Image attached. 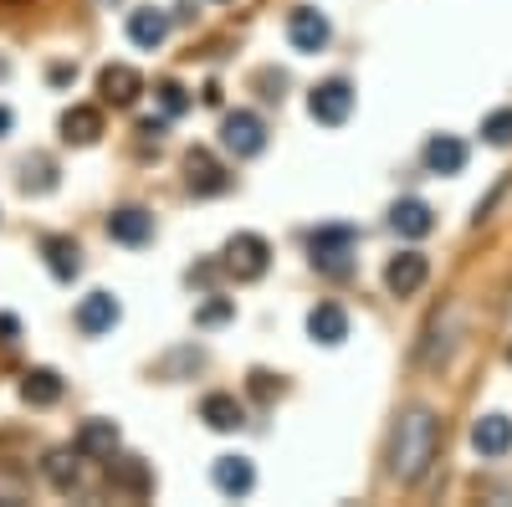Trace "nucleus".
<instances>
[{
  "label": "nucleus",
  "instance_id": "nucleus-1",
  "mask_svg": "<svg viewBox=\"0 0 512 507\" xmlns=\"http://www.w3.org/2000/svg\"><path fill=\"white\" fill-rule=\"evenodd\" d=\"M436 446H441V420L431 410H405L395 426V446H390V472L400 482H420L425 467L436 461Z\"/></svg>",
  "mask_w": 512,
  "mask_h": 507
},
{
  "label": "nucleus",
  "instance_id": "nucleus-2",
  "mask_svg": "<svg viewBox=\"0 0 512 507\" xmlns=\"http://www.w3.org/2000/svg\"><path fill=\"white\" fill-rule=\"evenodd\" d=\"M308 251H313V267L328 272V277H344L354 267V231L349 226H323L308 236Z\"/></svg>",
  "mask_w": 512,
  "mask_h": 507
},
{
  "label": "nucleus",
  "instance_id": "nucleus-3",
  "mask_svg": "<svg viewBox=\"0 0 512 507\" xmlns=\"http://www.w3.org/2000/svg\"><path fill=\"white\" fill-rule=\"evenodd\" d=\"M267 262H272V246H267L262 236L236 231V236L226 241V272H231L236 282H256V277L267 272Z\"/></svg>",
  "mask_w": 512,
  "mask_h": 507
},
{
  "label": "nucleus",
  "instance_id": "nucleus-4",
  "mask_svg": "<svg viewBox=\"0 0 512 507\" xmlns=\"http://www.w3.org/2000/svg\"><path fill=\"white\" fill-rule=\"evenodd\" d=\"M221 144H226V154H236V159L262 154V149H267V123L256 118V113H246V108H236V113H226V123H221Z\"/></svg>",
  "mask_w": 512,
  "mask_h": 507
},
{
  "label": "nucleus",
  "instance_id": "nucleus-5",
  "mask_svg": "<svg viewBox=\"0 0 512 507\" xmlns=\"http://www.w3.org/2000/svg\"><path fill=\"white\" fill-rule=\"evenodd\" d=\"M308 113H313L318 123H328V129H338V123H349V113H354V88H349L344 77L318 82L313 98H308Z\"/></svg>",
  "mask_w": 512,
  "mask_h": 507
},
{
  "label": "nucleus",
  "instance_id": "nucleus-6",
  "mask_svg": "<svg viewBox=\"0 0 512 507\" xmlns=\"http://www.w3.org/2000/svg\"><path fill=\"white\" fill-rule=\"evenodd\" d=\"M185 185H190V195H221L231 180H226V169L216 164V154H210V149H190L185 154Z\"/></svg>",
  "mask_w": 512,
  "mask_h": 507
},
{
  "label": "nucleus",
  "instance_id": "nucleus-7",
  "mask_svg": "<svg viewBox=\"0 0 512 507\" xmlns=\"http://www.w3.org/2000/svg\"><path fill=\"white\" fill-rule=\"evenodd\" d=\"M425 277H431V262H425L420 251H400V257H390V267H384V287H390L395 298H410V292H420Z\"/></svg>",
  "mask_w": 512,
  "mask_h": 507
},
{
  "label": "nucleus",
  "instance_id": "nucleus-8",
  "mask_svg": "<svg viewBox=\"0 0 512 507\" xmlns=\"http://www.w3.org/2000/svg\"><path fill=\"white\" fill-rule=\"evenodd\" d=\"M287 41H292V52H323V47H328V21H323V11L297 6V11L287 16Z\"/></svg>",
  "mask_w": 512,
  "mask_h": 507
},
{
  "label": "nucleus",
  "instance_id": "nucleus-9",
  "mask_svg": "<svg viewBox=\"0 0 512 507\" xmlns=\"http://www.w3.org/2000/svg\"><path fill=\"white\" fill-rule=\"evenodd\" d=\"M98 93H103V103L128 108V103H139L144 77H139L134 67H128V62H108V67H103V77H98Z\"/></svg>",
  "mask_w": 512,
  "mask_h": 507
},
{
  "label": "nucleus",
  "instance_id": "nucleus-10",
  "mask_svg": "<svg viewBox=\"0 0 512 507\" xmlns=\"http://www.w3.org/2000/svg\"><path fill=\"white\" fill-rule=\"evenodd\" d=\"M108 482L123 497H149L154 492V472L144 467L139 456H108Z\"/></svg>",
  "mask_w": 512,
  "mask_h": 507
},
{
  "label": "nucleus",
  "instance_id": "nucleus-11",
  "mask_svg": "<svg viewBox=\"0 0 512 507\" xmlns=\"http://www.w3.org/2000/svg\"><path fill=\"white\" fill-rule=\"evenodd\" d=\"M118 318H123V308H118V298H113V292H88V298L77 303V328L88 333V338L108 333Z\"/></svg>",
  "mask_w": 512,
  "mask_h": 507
},
{
  "label": "nucleus",
  "instance_id": "nucleus-12",
  "mask_svg": "<svg viewBox=\"0 0 512 507\" xmlns=\"http://www.w3.org/2000/svg\"><path fill=\"white\" fill-rule=\"evenodd\" d=\"M108 236L118 246H144L154 236V216H149L144 205H123V210H113V216H108Z\"/></svg>",
  "mask_w": 512,
  "mask_h": 507
},
{
  "label": "nucleus",
  "instance_id": "nucleus-13",
  "mask_svg": "<svg viewBox=\"0 0 512 507\" xmlns=\"http://www.w3.org/2000/svg\"><path fill=\"white\" fill-rule=\"evenodd\" d=\"M308 333H313V344H344L349 338V313L338 308V303H318L313 313H308Z\"/></svg>",
  "mask_w": 512,
  "mask_h": 507
},
{
  "label": "nucleus",
  "instance_id": "nucleus-14",
  "mask_svg": "<svg viewBox=\"0 0 512 507\" xmlns=\"http://www.w3.org/2000/svg\"><path fill=\"white\" fill-rule=\"evenodd\" d=\"M472 446L482 456H507L512 451V420L507 415H482L472 426Z\"/></svg>",
  "mask_w": 512,
  "mask_h": 507
},
{
  "label": "nucleus",
  "instance_id": "nucleus-15",
  "mask_svg": "<svg viewBox=\"0 0 512 507\" xmlns=\"http://www.w3.org/2000/svg\"><path fill=\"white\" fill-rule=\"evenodd\" d=\"M41 257H47V267H52L57 282H72L82 272V251H77L72 236H47V241H41Z\"/></svg>",
  "mask_w": 512,
  "mask_h": 507
},
{
  "label": "nucleus",
  "instance_id": "nucleus-16",
  "mask_svg": "<svg viewBox=\"0 0 512 507\" xmlns=\"http://www.w3.org/2000/svg\"><path fill=\"white\" fill-rule=\"evenodd\" d=\"M164 36H169V16H164V11L144 6V11L128 16V41H134V47L154 52V47H164Z\"/></svg>",
  "mask_w": 512,
  "mask_h": 507
},
{
  "label": "nucleus",
  "instance_id": "nucleus-17",
  "mask_svg": "<svg viewBox=\"0 0 512 507\" xmlns=\"http://www.w3.org/2000/svg\"><path fill=\"white\" fill-rule=\"evenodd\" d=\"M200 420H205L210 431H241L246 426V410H241L236 395H205L200 400Z\"/></svg>",
  "mask_w": 512,
  "mask_h": 507
},
{
  "label": "nucleus",
  "instance_id": "nucleus-18",
  "mask_svg": "<svg viewBox=\"0 0 512 507\" xmlns=\"http://www.w3.org/2000/svg\"><path fill=\"white\" fill-rule=\"evenodd\" d=\"M390 226H395L400 236L420 241V236L436 231V216H431V205H425V200H400V205L390 210Z\"/></svg>",
  "mask_w": 512,
  "mask_h": 507
},
{
  "label": "nucleus",
  "instance_id": "nucleus-19",
  "mask_svg": "<svg viewBox=\"0 0 512 507\" xmlns=\"http://www.w3.org/2000/svg\"><path fill=\"white\" fill-rule=\"evenodd\" d=\"M72 446L82 456H113L118 451V426H113V420H103V415H93V420H82V431H77Z\"/></svg>",
  "mask_w": 512,
  "mask_h": 507
},
{
  "label": "nucleus",
  "instance_id": "nucleus-20",
  "mask_svg": "<svg viewBox=\"0 0 512 507\" xmlns=\"http://www.w3.org/2000/svg\"><path fill=\"white\" fill-rule=\"evenodd\" d=\"M210 477H216V487H221L226 497H246V492L256 487V467H251L246 456H221Z\"/></svg>",
  "mask_w": 512,
  "mask_h": 507
},
{
  "label": "nucleus",
  "instance_id": "nucleus-21",
  "mask_svg": "<svg viewBox=\"0 0 512 507\" xmlns=\"http://www.w3.org/2000/svg\"><path fill=\"white\" fill-rule=\"evenodd\" d=\"M98 134H103V113L98 108L77 103V108L62 113V139L67 144H98Z\"/></svg>",
  "mask_w": 512,
  "mask_h": 507
},
{
  "label": "nucleus",
  "instance_id": "nucleus-22",
  "mask_svg": "<svg viewBox=\"0 0 512 507\" xmlns=\"http://www.w3.org/2000/svg\"><path fill=\"white\" fill-rule=\"evenodd\" d=\"M461 164H466V144L461 139L436 134L431 144H425V169H431V175H461Z\"/></svg>",
  "mask_w": 512,
  "mask_h": 507
},
{
  "label": "nucleus",
  "instance_id": "nucleus-23",
  "mask_svg": "<svg viewBox=\"0 0 512 507\" xmlns=\"http://www.w3.org/2000/svg\"><path fill=\"white\" fill-rule=\"evenodd\" d=\"M21 400H26V405H57V400H62V374H57V369H26Z\"/></svg>",
  "mask_w": 512,
  "mask_h": 507
},
{
  "label": "nucleus",
  "instance_id": "nucleus-24",
  "mask_svg": "<svg viewBox=\"0 0 512 507\" xmlns=\"http://www.w3.org/2000/svg\"><path fill=\"white\" fill-rule=\"evenodd\" d=\"M47 482H52L57 492H77V482H82V451H77V446L47 456Z\"/></svg>",
  "mask_w": 512,
  "mask_h": 507
},
{
  "label": "nucleus",
  "instance_id": "nucleus-25",
  "mask_svg": "<svg viewBox=\"0 0 512 507\" xmlns=\"http://www.w3.org/2000/svg\"><path fill=\"white\" fill-rule=\"evenodd\" d=\"M154 93H159V103H164V118H180V113L190 108V98H185V88H180L175 77H164V82H159Z\"/></svg>",
  "mask_w": 512,
  "mask_h": 507
},
{
  "label": "nucleus",
  "instance_id": "nucleus-26",
  "mask_svg": "<svg viewBox=\"0 0 512 507\" xmlns=\"http://www.w3.org/2000/svg\"><path fill=\"white\" fill-rule=\"evenodd\" d=\"M21 185H26V190H52V185H57L52 164H47V159H26V164H21Z\"/></svg>",
  "mask_w": 512,
  "mask_h": 507
},
{
  "label": "nucleus",
  "instance_id": "nucleus-27",
  "mask_svg": "<svg viewBox=\"0 0 512 507\" xmlns=\"http://www.w3.org/2000/svg\"><path fill=\"white\" fill-rule=\"evenodd\" d=\"M482 139H487V144H497V149H502V144H512V108H502V113H492V118L482 123Z\"/></svg>",
  "mask_w": 512,
  "mask_h": 507
},
{
  "label": "nucleus",
  "instance_id": "nucleus-28",
  "mask_svg": "<svg viewBox=\"0 0 512 507\" xmlns=\"http://www.w3.org/2000/svg\"><path fill=\"white\" fill-rule=\"evenodd\" d=\"M231 313H236V303H231V298H216V303H205V308L195 313V323H200V328H216V323H226Z\"/></svg>",
  "mask_w": 512,
  "mask_h": 507
},
{
  "label": "nucleus",
  "instance_id": "nucleus-29",
  "mask_svg": "<svg viewBox=\"0 0 512 507\" xmlns=\"http://www.w3.org/2000/svg\"><path fill=\"white\" fill-rule=\"evenodd\" d=\"M164 129H169V118H144V123H139V139H154V144H159Z\"/></svg>",
  "mask_w": 512,
  "mask_h": 507
},
{
  "label": "nucleus",
  "instance_id": "nucleus-30",
  "mask_svg": "<svg viewBox=\"0 0 512 507\" xmlns=\"http://www.w3.org/2000/svg\"><path fill=\"white\" fill-rule=\"evenodd\" d=\"M251 390L262 395V400H272V374H262V369H256V374H251Z\"/></svg>",
  "mask_w": 512,
  "mask_h": 507
},
{
  "label": "nucleus",
  "instance_id": "nucleus-31",
  "mask_svg": "<svg viewBox=\"0 0 512 507\" xmlns=\"http://www.w3.org/2000/svg\"><path fill=\"white\" fill-rule=\"evenodd\" d=\"M21 333V323L11 318V313H0V344H11V338Z\"/></svg>",
  "mask_w": 512,
  "mask_h": 507
},
{
  "label": "nucleus",
  "instance_id": "nucleus-32",
  "mask_svg": "<svg viewBox=\"0 0 512 507\" xmlns=\"http://www.w3.org/2000/svg\"><path fill=\"white\" fill-rule=\"evenodd\" d=\"M190 282H200V287H210V282H216V267H195V272H190Z\"/></svg>",
  "mask_w": 512,
  "mask_h": 507
},
{
  "label": "nucleus",
  "instance_id": "nucleus-33",
  "mask_svg": "<svg viewBox=\"0 0 512 507\" xmlns=\"http://www.w3.org/2000/svg\"><path fill=\"white\" fill-rule=\"evenodd\" d=\"M11 134V108H0V139Z\"/></svg>",
  "mask_w": 512,
  "mask_h": 507
},
{
  "label": "nucleus",
  "instance_id": "nucleus-34",
  "mask_svg": "<svg viewBox=\"0 0 512 507\" xmlns=\"http://www.w3.org/2000/svg\"><path fill=\"white\" fill-rule=\"evenodd\" d=\"M507 359H512V349H507Z\"/></svg>",
  "mask_w": 512,
  "mask_h": 507
}]
</instances>
